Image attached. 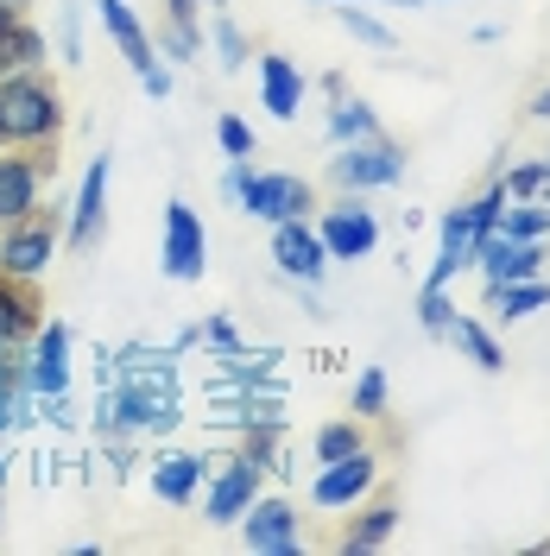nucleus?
<instances>
[{"label": "nucleus", "mask_w": 550, "mask_h": 556, "mask_svg": "<svg viewBox=\"0 0 550 556\" xmlns=\"http://www.w3.org/2000/svg\"><path fill=\"white\" fill-rule=\"evenodd\" d=\"M316 235H323V247H329V266L336 260H367L379 247V215L361 197H348L342 190V203H329L323 215H316Z\"/></svg>", "instance_id": "nucleus-8"}, {"label": "nucleus", "mask_w": 550, "mask_h": 556, "mask_svg": "<svg viewBox=\"0 0 550 556\" xmlns=\"http://www.w3.org/2000/svg\"><path fill=\"white\" fill-rule=\"evenodd\" d=\"M64 134V96L45 70L0 76V146H58Z\"/></svg>", "instance_id": "nucleus-1"}, {"label": "nucleus", "mask_w": 550, "mask_h": 556, "mask_svg": "<svg viewBox=\"0 0 550 556\" xmlns=\"http://www.w3.org/2000/svg\"><path fill=\"white\" fill-rule=\"evenodd\" d=\"M203 336H209V342H215V348H222V354H241V336H235V329H228V323H222V316H215V323H209Z\"/></svg>", "instance_id": "nucleus-38"}, {"label": "nucleus", "mask_w": 550, "mask_h": 556, "mask_svg": "<svg viewBox=\"0 0 550 556\" xmlns=\"http://www.w3.org/2000/svg\"><path fill=\"white\" fill-rule=\"evenodd\" d=\"M550 304V278H507V285H493L487 278V298H482V311L493 316V323H525V316H538Z\"/></svg>", "instance_id": "nucleus-20"}, {"label": "nucleus", "mask_w": 550, "mask_h": 556, "mask_svg": "<svg viewBox=\"0 0 550 556\" xmlns=\"http://www.w3.org/2000/svg\"><path fill=\"white\" fill-rule=\"evenodd\" d=\"M38 336V298L26 291V278L0 273V348H26Z\"/></svg>", "instance_id": "nucleus-21"}, {"label": "nucleus", "mask_w": 550, "mask_h": 556, "mask_svg": "<svg viewBox=\"0 0 550 556\" xmlns=\"http://www.w3.org/2000/svg\"><path fill=\"white\" fill-rule=\"evenodd\" d=\"M500 184H507V197H545V190H550V152H545V159H525V165H513Z\"/></svg>", "instance_id": "nucleus-31"}, {"label": "nucleus", "mask_w": 550, "mask_h": 556, "mask_svg": "<svg viewBox=\"0 0 550 556\" xmlns=\"http://www.w3.org/2000/svg\"><path fill=\"white\" fill-rule=\"evenodd\" d=\"M108 177H114V159H89V172H83V190H76V203H70V222H64V241L76 253H89V247L102 241L108 228Z\"/></svg>", "instance_id": "nucleus-14"}, {"label": "nucleus", "mask_w": 550, "mask_h": 556, "mask_svg": "<svg viewBox=\"0 0 550 556\" xmlns=\"http://www.w3.org/2000/svg\"><path fill=\"white\" fill-rule=\"evenodd\" d=\"M316 462H342V455H354V450H367V430H361V417H336V424H323L316 430Z\"/></svg>", "instance_id": "nucleus-28"}, {"label": "nucleus", "mask_w": 550, "mask_h": 556, "mask_svg": "<svg viewBox=\"0 0 550 556\" xmlns=\"http://www.w3.org/2000/svg\"><path fill=\"white\" fill-rule=\"evenodd\" d=\"M449 316H455V304H449V285H424V291H417V323H424V336H437V342H443Z\"/></svg>", "instance_id": "nucleus-30"}, {"label": "nucleus", "mask_w": 550, "mask_h": 556, "mask_svg": "<svg viewBox=\"0 0 550 556\" xmlns=\"http://www.w3.org/2000/svg\"><path fill=\"white\" fill-rule=\"evenodd\" d=\"M374 486H379V455L374 450H354V455H342V462H323V468H316L310 500H316L323 513H354Z\"/></svg>", "instance_id": "nucleus-6"}, {"label": "nucleus", "mask_w": 550, "mask_h": 556, "mask_svg": "<svg viewBox=\"0 0 550 556\" xmlns=\"http://www.w3.org/2000/svg\"><path fill=\"white\" fill-rule=\"evenodd\" d=\"M96 13H102L108 38L121 45V58L134 64L139 89H146L152 102H165V96H172V70H165V58L152 51V38H146V26H139V13L127 7V0H96Z\"/></svg>", "instance_id": "nucleus-3"}, {"label": "nucleus", "mask_w": 550, "mask_h": 556, "mask_svg": "<svg viewBox=\"0 0 550 556\" xmlns=\"http://www.w3.org/2000/svg\"><path fill=\"white\" fill-rule=\"evenodd\" d=\"M215 146H222L228 159H253V127H247L241 114H222V121H215Z\"/></svg>", "instance_id": "nucleus-34"}, {"label": "nucleus", "mask_w": 550, "mask_h": 556, "mask_svg": "<svg viewBox=\"0 0 550 556\" xmlns=\"http://www.w3.org/2000/svg\"><path fill=\"white\" fill-rule=\"evenodd\" d=\"M323 7H336V0H323ZM367 7H424V0H367Z\"/></svg>", "instance_id": "nucleus-42"}, {"label": "nucleus", "mask_w": 550, "mask_h": 556, "mask_svg": "<svg viewBox=\"0 0 550 556\" xmlns=\"http://www.w3.org/2000/svg\"><path fill=\"white\" fill-rule=\"evenodd\" d=\"M13 7H20V0H13Z\"/></svg>", "instance_id": "nucleus-46"}, {"label": "nucleus", "mask_w": 550, "mask_h": 556, "mask_svg": "<svg viewBox=\"0 0 550 556\" xmlns=\"http://www.w3.org/2000/svg\"><path fill=\"white\" fill-rule=\"evenodd\" d=\"M45 172H58V159H45V146H38L33 159H20V152H0V228H13V222L38 215Z\"/></svg>", "instance_id": "nucleus-10"}, {"label": "nucleus", "mask_w": 550, "mask_h": 556, "mask_svg": "<svg viewBox=\"0 0 550 556\" xmlns=\"http://www.w3.org/2000/svg\"><path fill=\"white\" fill-rule=\"evenodd\" d=\"M247 58H253L247 33L235 26V20H228V13H222V20H215V64H222V70H241Z\"/></svg>", "instance_id": "nucleus-32"}, {"label": "nucleus", "mask_w": 550, "mask_h": 556, "mask_svg": "<svg viewBox=\"0 0 550 556\" xmlns=\"http://www.w3.org/2000/svg\"><path fill=\"white\" fill-rule=\"evenodd\" d=\"M51 253H58V222H45V215H26V222L0 228V273L7 278H26L33 285L51 266Z\"/></svg>", "instance_id": "nucleus-13"}, {"label": "nucleus", "mask_w": 550, "mask_h": 556, "mask_svg": "<svg viewBox=\"0 0 550 556\" xmlns=\"http://www.w3.org/2000/svg\"><path fill=\"white\" fill-rule=\"evenodd\" d=\"M304 70L291 64L285 51H266L260 58V108L273 114V121H298V108H304Z\"/></svg>", "instance_id": "nucleus-18"}, {"label": "nucleus", "mask_w": 550, "mask_h": 556, "mask_svg": "<svg viewBox=\"0 0 550 556\" xmlns=\"http://www.w3.org/2000/svg\"><path fill=\"white\" fill-rule=\"evenodd\" d=\"M235 203H241L253 222L273 228V222H298V215H310V208H316V190H310L304 177H291V172H253L241 184Z\"/></svg>", "instance_id": "nucleus-7"}, {"label": "nucleus", "mask_w": 550, "mask_h": 556, "mask_svg": "<svg viewBox=\"0 0 550 556\" xmlns=\"http://www.w3.org/2000/svg\"><path fill=\"white\" fill-rule=\"evenodd\" d=\"M58 33H64V58L76 64V58H83V38H76V7H70L64 20H58Z\"/></svg>", "instance_id": "nucleus-39"}, {"label": "nucleus", "mask_w": 550, "mask_h": 556, "mask_svg": "<svg viewBox=\"0 0 550 556\" xmlns=\"http://www.w3.org/2000/svg\"><path fill=\"white\" fill-rule=\"evenodd\" d=\"M13 20H20V7H13V0H0V33H7Z\"/></svg>", "instance_id": "nucleus-41"}, {"label": "nucleus", "mask_w": 550, "mask_h": 556, "mask_svg": "<svg viewBox=\"0 0 550 556\" xmlns=\"http://www.w3.org/2000/svg\"><path fill=\"white\" fill-rule=\"evenodd\" d=\"M241 544L253 556H298V506L278 493H260L241 513Z\"/></svg>", "instance_id": "nucleus-12"}, {"label": "nucleus", "mask_w": 550, "mask_h": 556, "mask_svg": "<svg viewBox=\"0 0 550 556\" xmlns=\"http://www.w3.org/2000/svg\"><path fill=\"white\" fill-rule=\"evenodd\" d=\"M532 121H550V83L538 89V96H532Z\"/></svg>", "instance_id": "nucleus-40"}, {"label": "nucleus", "mask_w": 550, "mask_h": 556, "mask_svg": "<svg viewBox=\"0 0 550 556\" xmlns=\"http://www.w3.org/2000/svg\"><path fill=\"white\" fill-rule=\"evenodd\" d=\"M159 266H165V278H177V285H197V278L209 273V235H203V215L184 203H165V247H159Z\"/></svg>", "instance_id": "nucleus-5"}, {"label": "nucleus", "mask_w": 550, "mask_h": 556, "mask_svg": "<svg viewBox=\"0 0 550 556\" xmlns=\"http://www.w3.org/2000/svg\"><path fill=\"white\" fill-rule=\"evenodd\" d=\"M336 26H342L354 45H374V51H392V45H399L392 26H379L374 13H367V0H336Z\"/></svg>", "instance_id": "nucleus-27"}, {"label": "nucleus", "mask_w": 550, "mask_h": 556, "mask_svg": "<svg viewBox=\"0 0 550 556\" xmlns=\"http://www.w3.org/2000/svg\"><path fill=\"white\" fill-rule=\"evenodd\" d=\"M203 481H209V462H203V455H190V450L152 455V493H159L165 506H190V500L203 493Z\"/></svg>", "instance_id": "nucleus-19"}, {"label": "nucleus", "mask_w": 550, "mask_h": 556, "mask_svg": "<svg viewBox=\"0 0 550 556\" xmlns=\"http://www.w3.org/2000/svg\"><path fill=\"white\" fill-rule=\"evenodd\" d=\"M443 342L455 348V354H462V361H475V367H482V374H500V367H507V348L493 342V329H487L482 316H449V329H443Z\"/></svg>", "instance_id": "nucleus-22"}, {"label": "nucleus", "mask_w": 550, "mask_h": 556, "mask_svg": "<svg viewBox=\"0 0 550 556\" xmlns=\"http://www.w3.org/2000/svg\"><path fill=\"white\" fill-rule=\"evenodd\" d=\"M475 222H468V208H449L443 222H437V260H430V278L424 285H455V273H468L475 266Z\"/></svg>", "instance_id": "nucleus-17"}, {"label": "nucleus", "mask_w": 550, "mask_h": 556, "mask_svg": "<svg viewBox=\"0 0 550 556\" xmlns=\"http://www.w3.org/2000/svg\"><path fill=\"white\" fill-rule=\"evenodd\" d=\"M197 13H203V0H165V20L172 26H197Z\"/></svg>", "instance_id": "nucleus-37"}, {"label": "nucleus", "mask_w": 550, "mask_h": 556, "mask_svg": "<svg viewBox=\"0 0 550 556\" xmlns=\"http://www.w3.org/2000/svg\"><path fill=\"white\" fill-rule=\"evenodd\" d=\"M545 203H550V190H545Z\"/></svg>", "instance_id": "nucleus-45"}, {"label": "nucleus", "mask_w": 550, "mask_h": 556, "mask_svg": "<svg viewBox=\"0 0 550 556\" xmlns=\"http://www.w3.org/2000/svg\"><path fill=\"white\" fill-rule=\"evenodd\" d=\"M392 531H399V500H392V493L361 500V506H354V525L342 531V551H379Z\"/></svg>", "instance_id": "nucleus-23"}, {"label": "nucleus", "mask_w": 550, "mask_h": 556, "mask_svg": "<svg viewBox=\"0 0 550 556\" xmlns=\"http://www.w3.org/2000/svg\"><path fill=\"white\" fill-rule=\"evenodd\" d=\"M329 177L342 184L348 197H367V190H392L405 177V152L392 139H354V146H336L329 159Z\"/></svg>", "instance_id": "nucleus-4"}, {"label": "nucleus", "mask_w": 550, "mask_h": 556, "mask_svg": "<svg viewBox=\"0 0 550 556\" xmlns=\"http://www.w3.org/2000/svg\"><path fill=\"white\" fill-rule=\"evenodd\" d=\"M260 475H266V468H260L247 450L228 455V462L203 481V519L209 525H241V513L260 500Z\"/></svg>", "instance_id": "nucleus-9"}, {"label": "nucleus", "mask_w": 550, "mask_h": 556, "mask_svg": "<svg viewBox=\"0 0 550 556\" xmlns=\"http://www.w3.org/2000/svg\"><path fill=\"white\" fill-rule=\"evenodd\" d=\"M165 58H177V64H197V58H203V33H197V26H172V20H165Z\"/></svg>", "instance_id": "nucleus-35"}, {"label": "nucleus", "mask_w": 550, "mask_h": 556, "mask_svg": "<svg viewBox=\"0 0 550 556\" xmlns=\"http://www.w3.org/2000/svg\"><path fill=\"white\" fill-rule=\"evenodd\" d=\"M45 64V33L26 26V20H13L7 33H0V76H13V70H38Z\"/></svg>", "instance_id": "nucleus-25"}, {"label": "nucleus", "mask_w": 550, "mask_h": 556, "mask_svg": "<svg viewBox=\"0 0 550 556\" xmlns=\"http://www.w3.org/2000/svg\"><path fill=\"white\" fill-rule=\"evenodd\" d=\"M203 7H215V13H222V7H228V0H203Z\"/></svg>", "instance_id": "nucleus-44"}, {"label": "nucleus", "mask_w": 550, "mask_h": 556, "mask_svg": "<svg viewBox=\"0 0 550 556\" xmlns=\"http://www.w3.org/2000/svg\"><path fill=\"white\" fill-rule=\"evenodd\" d=\"M500 235L507 241H550V203L545 197H513L500 208Z\"/></svg>", "instance_id": "nucleus-24"}, {"label": "nucleus", "mask_w": 550, "mask_h": 556, "mask_svg": "<svg viewBox=\"0 0 550 556\" xmlns=\"http://www.w3.org/2000/svg\"><path fill=\"white\" fill-rule=\"evenodd\" d=\"M273 260L291 285H323V273H329V247H323V235H316L310 215L273 222Z\"/></svg>", "instance_id": "nucleus-11"}, {"label": "nucleus", "mask_w": 550, "mask_h": 556, "mask_svg": "<svg viewBox=\"0 0 550 556\" xmlns=\"http://www.w3.org/2000/svg\"><path fill=\"white\" fill-rule=\"evenodd\" d=\"M0 386H26V354L20 348H0Z\"/></svg>", "instance_id": "nucleus-36"}, {"label": "nucleus", "mask_w": 550, "mask_h": 556, "mask_svg": "<svg viewBox=\"0 0 550 556\" xmlns=\"http://www.w3.org/2000/svg\"><path fill=\"white\" fill-rule=\"evenodd\" d=\"M172 424H177L172 367H159V380L134 374L121 392H102V405H96V430H102V437H159V430H172Z\"/></svg>", "instance_id": "nucleus-2"}, {"label": "nucleus", "mask_w": 550, "mask_h": 556, "mask_svg": "<svg viewBox=\"0 0 550 556\" xmlns=\"http://www.w3.org/2000/svg\"><path fill=\"white\" fill-rule=\"evenodd\" d=\"M513 203V197H507V184H500V177H493V184H487L482 197H475V203H462L468 208V222H475V235H493V228H500V208Z\"/></svg>", "instance_id": "nucleus-33"}, {"label": "nucleus", "mask_w": 550, "mask_h": 556, "mask_svg": "<svg viewBox=\"0 0 550 556\" xmlns=\"http://www.w3.org/2000/svg\"><path fill=\"white\" fill-rule=\"evenodd\" d=\"M329 139H336V146L379 139V114L367 102H354V96H336V108H329Z\"/></svg>", "instance_id": "nucleus-26"}, {"label": "nucleus", "mask_w": 550, "mask_h": 556, "mask_svg": "<svg viewBox=\"0 0 550 556\" xmlns=\"http://www.w3.org/2000/svg\"><path fill=\"white\" fill-rule=\"evenodd\" d=\"M424 7H430V0H424Z\"/></svg>", "instance_id": "nucleus-47"}, {"label": "nucleus", "mask_w": 550, "mask_h": 556, "mask_svg": "<svg viewBox=\"0 0 550 556\" xmlns=\"http://www.w3.org/2000/svg\"><path fill=\"white\" fill-rule=\"evenodd\" d=\"M386 399H392V386H386V367H361V374H354V417H361V424L386 417Z\"/></svg>", "instance_id": "nucleus-29"}, {"label": "nucleus", "mask_w": 550, "mask_h": 556, "mask_svg": "<svg viewBox=\"0 0 550 556\" xmlns=\"http://www.w3.org/2000/svg\"><path fill=\"white\" fill-rule=\"evenodd\" d=\"M26 392L33 399H64L70 392V329L64 323H38L33 354H26Z\"/></svg>", "instance_id": "nucleus-15"}, {"label": "nucleus", "mask_w": 550, "mask_h": 556, "mask_svg": "<svg viewBox=\"0 0 550 556\" xmlns=\"http://www.w3.org/2000/svg\"><path fill=\"white\" fill-rule=\"evenodd\" d=\"M0 486H7V450H0Z\"/></svg>", "instance_id": "nucleus-43"}, {"label": "nucleus", "mask_w": 550, "mask_h": 556, "mask_svg": "<svg viewBox=\"0 0 550 556\" xmlns=\"http://www.w3.org/2000/svg\"><path fill=\"white\" fill-rule=\"evenodd\" d=\"M545 241H507L500 228L493 235H482V247H475V273L493 278V285H507V278H538L545 273Z\"/></svg>", "instance_id": "nucleus-16"}]
</instances>
